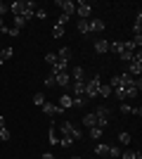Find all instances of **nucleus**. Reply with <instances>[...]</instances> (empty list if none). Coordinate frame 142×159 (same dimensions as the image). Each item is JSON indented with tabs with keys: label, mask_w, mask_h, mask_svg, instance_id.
Returning <instances> with one entry per match:
<instances>
[{
	"label": "nucleus",
	"mask_w": 142,
	"mask_h": 159,
	"mask_svg": "<svg viewBox=\"0 0 142 159\" xmlns=\"http://www.w3.org/2000/svg\"><path fill=\"white\" fill-rule=\"evenodd\" d=\"M24 5H26V2H24ZM21 17H24V19H26V21H31V19H33V17H36V10H28V7H26Z\"/></svg>",
	"instance_id": "36"
},
{
	"label": "nucleus",
	"mask_w": 142,
	"mask_h": 159,
	"mask_svg": "<svg viewBox=\"0 0 142 159\" xmlns=\"http://www.w3.org/2000/svg\"><path fill=\"white\" fill-rule=\"evenodd\" d=\"M88 135H90L93 140H102V135H104V128L95 126V128H90V131H88Z\"/></svg>",
	"instance_id": "24"
},
{
	"label": "nucleus",
	"mask_w": 142,
	"mask_h": 159,
	"mask_svg": "<svg viewBox=\"0 0 142 159\" xmlns=\"http://www.w3.org/2000/svg\"><path fill=\"white\" fill-rule=\"evenodd\" d=\"M78 33L81 36H90V26H88V19H78Z\"/></svg>",
	"instance_id": "20"
},
{
	"label": "nucleus",
	"mask_w": 142,
	"mask_h": 159,
	"mask_svg": "<svg viewBox=\"0 0 142 159\" xmlns=\"http://www.w3.org/2000/svg\"><path fill=\"white\" fill-rule=\"evenodd\" d=\"M57 7H59L62 14H67V17H74L76 14V2H71V0H59Z\"/></svg>",
	"instance_id": "6"
},
{
	"label": "nucleus",
	"mask_w": 142,
	"mask_h": 159,
	"mask_svg": "<svg viewBox=\"0 0 142 159\" xmlns=\"http://www.w3.org/2000/svg\"><path fill=\"white\" fill-rule=\"evenodd\" d=\"M10 138H12V133L7 131V128H0V140H5V143H7Z\"/></svg>",
	"instance_id": "40"
},
{
	"label": "nucleus",
	"mask_w": 142,
	"mask_h": 159,
	"mask_svg": "<svg viewBox=\"0 0 142 159\" xmlns=\"http://www.w3.org/2000/svg\"><path fill=\"white\" fill-rule=\"evenodd\" d=\"M45 102H47V100H45V95H43V93H36V95H33V105H36V107H43Z\"/></svg>",
	"instance_id": "30"
},
{
	"label": "nucleus",
	"mask_w": 142,
	"mask_h": 159,
	"mask_svg": "<svg viewBox=\"0 0 142 159\" xmlns=\"http://www.w3.org/2000/svg\"><path fill=\"white\" fill-rule=\"evenodd\" d=\"M71 159H81V157H71Z\"/></svg>",
	"instance_id": "49"
},
{
	"label": "nucleus",
	"mask_w": 142,
	"mask_h": 159,
	"mask_svg": "<svg viewBox=\"0 0 142 159\" xmlns=\"http://www.w3.org/2000/svg\"><path fill=\"white\" fill-rule=\"evenodd\" d=\"M12 57H14V48H10V45L2 48V52H0V64H5V62L12 60Z\"/></svg>",
	"instance_id": "18"
},
{
	"label": "nucleus",
	"mask_w": 142,
	"mask_h": 159,
	"mask_svg": "<svg viewBox=\"0 0 142 159\" xmlns=\"http://www.w3.org/2000/svg\"><path fill=\"white\" fill-rule=\"evenodd\" d=\"M2 26H5V21H2V17H0V29H2Z\"/></svg>",
	"instance_id": "48"
},
{
	"label": "nucleus",
	"mask_w": 142,
	"mask_h": 159,
	"mask_svg": "<svg viewBox=\"0 0 142 159\" xmlns=\"http://www.w3.org/2000/svg\"><path fill=\"white\" fill-rule=\"evenodd\" d=\"M95 154L100 159H107L109 157V145L107 143H97V145H95Z\"/></svg>",
	"instance_id": "15"
},
{
	"label": "nucleus",
	"mask_w": 142,
	"mask_h": 159,
	"mask_svg": "<svg viewBox=\"0 0 142 159\" xmlns=\"http://www.w3.org/2000/svg\"><path fill=\"white\" fill-rule=\"evenodd\" d=\"M36 17H38V19H45L47 12H45V10H36Z\"/></svg>",
	"instance_id": "45"
},
{
	"label": "nucleus",
	"mask_w": 142,
	"mask_h": 159,
	"mask_svg": "<svg viewBox=\"0 0 142 159\" xmlns=\"http://www.w3.org/2000/svg\"><path fill=\"white\" fill-rule=\"evenodd\" d=\"M76 14H78V19H90V14H93V2H88V0L76 2Z\"/></svg>",
	"instance_id": "3"
},
{
	"label": "nucleus",
	"mask_w": 142,
	"mask_h": 159,
	"mask_svg": "<svg viewBox=\"0 0 142 159\" xmlns=\"http://www.w3.org/2000/svg\"><path fill=\"white\" fill-rule=\"evenodd\" d=\"M118 109H121V114H133V105H128V102H123Z\"/></svg>",
	"instance_id": "39"
},
{
	"label": "nucleus",
	"mask_w": 142,
	"mask_h": 159,
	"mask_svg": "<svg viewBox=\"0 0 142 159\" xmlns=\"http://www.w3.org/2000/svg\"><path fill=\"white\" fill-rule=\"evenodd\" d=\"M54 62H57V52H47V55H45V64L52 66Z\"/></svg>",
	"instance_id": "38"
},
{
	"label": "nucleus",
	"mask_w": 142,
	"mask_h": 159,
	"mask_svg": "<svg viewBox=\"0 0 142 159\" xmlns=\"http://www.w3.org/2000/svg\"><path fill=\"white\" fill-rule=\"evenodd\" d=\"M71 98H81L85 95V81H71Z\"/></svg>",
	"instance_id": "7"
},
{
	"label": "nucleus",
	"mask_w": 142,
	"mask_h": 159,
	"mask_svg": "<svg viewBox=\"0 0 142 159\" xmlns=\"http://www.w3.org/2000/svg\"><path fill=\"white\" fill-rule=\"evenodd\" d=\"M140 33H142V12H137L135 24H133V36H140Z\"/></svg>",
	"instance_id": "22"
},
{
	"label": "nucleus",
	"mask_w": 142,
	"mask_h": 159,
	"mask_svg": "<svg viewBox=\"0 0 142 159\" xmlns=\"http://www.w3.org/2000/svg\"><path fill=\"white\" fill-rule=\"evenodd\" d=\"M121 159H135V152H130V150H126V152H121Z\"/></svg>",
	"instance_id": "43"
},
{
	"label": "nucleus",
	"mask_w": 142,
	"mask_h": 159,
	"mask_svg": "<svg viewBox=\"0 0 142 159\" xmlns=\"http://www.w3.org/2000/svg\"><path fill=\"white\" fill-rule=\"evenodd\" d=\"M24 10H26V5H24L21 0H14L12 5H10V12H12L14 17H21V14H24Z\"/></svg>",
	"instance_id": "13"
},
{
	"label": "nucleus",
	"mask_w": 142,
	"mask_h": 159,
	"mask_svg": "<svg viewBox=\"0 0 142 159\" xmlns=\"http://www.w3.org/2000/svg\"><path fill=\"white\" fill-rule=\"evenodd\" d=\"M43 86H45V88H52L54 86V79H52V76H47V79L43 81Z\"/></svg>",
	"instance_id": "44"
},
{
	"label": "nucleus",
	"mask_w": 142,
	"mask_h": 159,
	"mask_svg": "<svg viewBox=\"0 0 142 159\" xmlns=\"http://www.w3.org/2000/svg\"><path fill=\"white\" fill-rule=\"evenodd\" d=\"M43 112H45L50 119H54V116H57V114H62L64 109H59V105H54V102H45V105H43Z\"/></svg>",
	"instance_id": "8"
},
{
	"label": "nucleus",
	"mask_w": 142,
	"mask_h": 159,
	"mask_svg": "<svg viewBox=\"0 0 142 159\" xmlns=\"http://www.w3.org/2000/svg\"><path fill=\"white\" fill-rule=\"evenodd\" d=\"M111 95H114L118 102H126V88H116V90H111Z\"/></svg>",
	"instance_id": "26"
},
{
	"label": "nucleus",
	"mask_w": 142,
	"mask_h": 159,
	"mask_svg": "<svg viewBox=\"0 0 142 159\" xmlns=\"http://www.w3.org/2000/svg\"><path fill=\"white\" fill-rule=\"evenodd\" d=\"M109 52L121 55L123 52V40H114V43H109Z\"/></svg>",
	"instance_id": "21"
},
{
	"label": "nucleus",
	"mask_w": 142,
	"mask_h": 159,
	"mask_svg": "<svg viewBox=\"0 0 142 159\" xmlns=\"http://www.w3.org/2000/svg\"><path fill=\"white\" fill-rule=\"evenodd\" d=\"M140 90H142V81L135 79V81H133V86L126 88V100H135L137 95H140Z\"/></svg>",
	"instance_id": "5"
},
{
	"label": "nucleus",
	"mask_w": 142,
	"mask_h": 159,
	"mask_svg": "<svg viewBox=\"0 0 142 159\" xmlns=\"http://www.w3.org/2000/svg\"><path fill=\"white\" fill-rule=\"evenodd\" d=\"M88 26H90V33H102L107 29L102 19H88Z\"/></svg>",
	"instance_id": "11"
},
{
	"label": "nucleus",
	"mask_w": 142,
	"mask_h": 159,
	"mask_svg": "<svg viewBox=\"0 0 142 159\" xmlns=\"http://www.w3.org/2000/svg\"><path fill=\"white\" fill-rule=\"evenodd\" d=\"M47 143L50 145H59V133H57V121L50 124V131H47Z\"/></svg>",
	"instance_id": "9"
},
{
	"label": "nucleus",
	"mask_w": 142,
	"mask_h": 159,
	"mask_svg": "<svg viewBox=\"0 0 142 159\" xmlns=\"http://www.w3.org/2000/svg\"><path fill=\"white\" fill-rule=\"evenodd\" d=\"M83 126L85 128H95L97 126V116H95V112H90V114H85V116H83V121H81Z\"/></svg>",
	"instance_id": "17"
},
{
	"label": "nucleus",
	"mask_w": 142,
	"mask_h": 159,
	"mask_svg": "<svg viewBox=\"0 0 142 159\" xmlns=\"http://www.w3.org/2000/svg\"><path fill=\"white\" fill-rule=\"evenodd\" d=\"M71 138H74V143H76V140H83V131H81V128H71Z\"/></svg>",
	"instance_id": "35"
},
{
	"label": "nucleus",
	"mask_w": 142,
	"mask_h": 159,
	"mask_svg": "<svg viewBox=\"0 0 142 159\" xmlns=\"http://www.w3.org/2000/svg\"><path fill=\"white\" fill-rule=\"evenodd\" d=\"M118 143H121V145H130V133L128 131L118 133Z\"/></svg>",
	"instance_id": "31"
},
{
	"label": "nucleus",
	"mask_w": 142,
	"mask_h": 159,
	"mask_svg": "<svg viewBox=\"0 0 142 159\" xmlns=\"http://www.w3.org/2000/svg\"><path fill=\"white\" fill-rule=\"evenodd\" d=\"M133 55H135V52H128V50H123L118 57H121V62H133Z\"/></svg>",
	"instance_id": "37"
},
{
	"label": "nucleus",
	"mask_w": 142,
	"mask_h": 159,
	"mask_svg": "<svg viewBox=\"0 0 142 159\" xmlns=\"http://www.w3.org/2000/svg\"><path fill=\"white\" fill-rule=\"evenodd\" d=\"M71 102H74V98H71V95L62 93V98H59V109H69V107H71Z\"/></svg>",
	"instance_id": "19"
},
{
	"label": "nucleus",
	"mask_w": 142,
	"mask_h": 159,
	"mask_svg": "<svg viewBox=\"0 0 142 159\" xmlns=\"http://www.w3.org/2000/svg\"><path fill=\"white\" fill-rule=\"evenodd\" d=\"M116 157H121L118 147H116V145H109V157H107V159H116Z\"/></svg>",
	"instance_id": "34"
},
{
	"label": "nucleus",
	"mask_w": 142,
	"mask_h": 159,
	"mask_svg": "<svg viewBox=\"0 0 142 159\" xmlns=\"http://www.w3.org/2000/svg\"><path fill=\"white\" fill-rule=\"evenodd\" d=\"M0 31H2V33H7L10 38H17V36H19V29H14V26H2Z\"/></svg>",
	"instance_id": "27"
},
{
	"label": "nucleus",
	"mask_w": 142,
	"mask_h": 159,
	"mask_svg": "<svg viewBox=\"0 0 142 159\" xmlns=\"http://www.w3.org/2000/svg\"><path fill=\"white\" fill-rule=\"evenodd\" d=\"M59 145L64 147V150H67V147H71V145H74V138H71V135H62V138H59Z\"/></svg>",
	"instance_id": "29"
},
{
	"label": "nucleus",
	"mask_w": 142,
	"mask_h": 159,
	"mask_svg": "<svg viewBox=\"0 0 142 159\" xmlns=\"http://www.w3.org/2000/svg\"><path fill=\"white\" fill-rule=\"evenodd\" d=\"M69 19H71V17H67V14H59L57 24H59V26H64V24H69Z\"/></svg>",
	"instance_id": "42"
},
{
	"label": "nucleus",
	"mask_w": 142,
	"mask_h": 159,
	"mask_svg": "<svg viewBox=\"0 0 142 159\" xmlns=\"http://www.w3.org/2000/svg\"><path fill=\"white\" fill-rule=\"evenodd\" d=\"M26 24H28V21L24 19V17H14V29H19V31H21V29L26 26Z\"/></svg>",
	"instance_id": "32"
},
{
	"label": "nucleus",
	"mask_w": 142,
	"mask_h": 159,
	"mask_svg": "<svg viewBox=\"0 0 142 159\" xmlns=\"http://www.w3.org/2000/svg\"><path fill=\"white\" fill-rule=\"evenodd\" d=\"M100 76L95 74V76H90V79H85V98L88 100H95L97 98V90H100Z\"/></svg>",
	"instance_id": "1"
},
{
	"label": "nucleus",
	"mask_w": 142,
	"mask_h": 159,
	"mask_svg": "<svg viewBox=\"0 0 142 159\" xmlns=\"http://www.w3.org/2000/svg\"><path fill=\"white\" fill-rule=\"evenodd\" d=\"M7 12H10V5H5V2L0 0V17H5Z\"/></svg>",
	"instance_id": "41"
},
{
	"label": "nucleus",
	"mask_w": 142,
	"mask_h": 159,
	"mask_svg": "<svg viewBox=\"0 0 142 159\" xmlns=\"http://www.w3.org/2000/svg\"><path fill=\"white\" fill-rule=\"evenodd\" d=\"M62 36H64V26L54 24V29H52V38H62Z\"/></svg>",
	"instance_id": "33"
},
{
	"label": "nucleus",
	"mask_w": 142,
	"mask_h": 159,
	"mask_svg": "<svg viewBox=\"0 0 142 159\" xmlns=\"http://www.w3.org/2000/svg\"><path fill=\"white\" fill-rule=\"evenodd\" d=\"M57 128L62 131V135H71V128H74V124H71V121H62Z\"/></svg>",
	"instance_id": "25"
},
{
	"label": "nucleus",
	"mask_w": 142,
	"mask_h": 159,
	"mask_svg": "<svg viewBox=\"0 0 142 159\" xmlns=\"http://www.w3.org/2000/svg\"><path fill=\"white\" fill-rule=\"evenodd\" d=\"M69 76H71V81H85V69H83L81 64H78V66H71Z\"/></svg>",
	"instance_id": "10"
},
{
	"label": "nucleus",
	"mask_w": 142,
	"mask_h": 159,
	"mask_svg": "<svg viewBox=\"0 0 142 159\" xmlns=\"http://www.w3.org/2000/svg\"><path fill=\"white\" fill-rule=\"evenodd\" d=\"M62 71H69V62L67 60H57L52 64V71L50 74H62Z\"/></svg>",
	"instance_id": "16"
},
{
	"label": "nucleus",
	"mask_w": 142,
	"mask_h": 159,
	"mask_svg": "<svg viewBox=\"0 0 142 159\" xmlns=\"http://www.w3.org/2000/svg\"><path fill=\"white\" fill-rule=\"evenodd\" d=\"M93 48H95V52H97V55H104V52H109V40L100 38V40H95V43H93Z\"/></svg>",
	"instance_id": "12"
},
{
	"label": "nucleus",
	"mask_w": 142,
	"mask_h": 159,
	"mask_svg": "<svg viewBox=\"0 0 142 159\" xmlns=\"http://www.w3.org/2000/svg\"><path fill=\"white\" fill-rule=\"evenodd\" d=\"M41 159H57V157H54L52 152H43V157H41Z\"/></svg>",
	"instance_id": "46"
},
{
	"label": "nucleus",
	"mask_w": 142,
	"mask_h": 159,
	"mask_svg": "<svg viewBox=\"0 0 142 159\" xmlns=\"http://www.w3.org/2000/svg\"><path fill=\"white\" fill-rule=\"evenodd\" d=\"M54 79V86H62V88H69L71 86V76H69V71H62V74H50Z\"/></svg>",
	"instance_id": "4"
},
{
	"label": "nucleus",
	"mask_w": 142,
	"mask_h": 159,
	"mask_svg": "<svg viewBox=\"0 0 142 159\" xmlns=\"http://www.w3.org/2000/svg\"><path fill=\"white\" fill-rule=\"evenodd\" d=\"M71 57H74V50L69 45H62L59 48V52H57V60H67V62H71Z\"/></svg>",
	"instance_id": "14"
},
{
	"label": "nucleus",
	"mask_w": 142,
	"mask_h": 159,
	"mask_svg": "<svg viewBox=\"0 0 142 159\" xmlns=\"http://www.w3.org/2000/svg\"><path fill=\"white\" fill-rule=\"evenodd\" d=\"M0 128H5V116H0Z\"/></svg>",
	"instance_id": "47"
},
{
	"label": "nucleus",
	"mask_w": 142,
	"mask_h": 159,
	"mask_svg": "<svg viewBox=\"0 0 142 159\" xmlns=\"http://www.w3.org/2000/svg\"><path fill=\"white\" fill-rule=\"evenodd\" d=\"M97 95H100V98H111V86H109V83H102L100 86V90H97Z\"/></svg>",
	"instance_id": "23"
},
{
	"label": "nucleus",
	"mask_w": 142,
	"mask_h": 159,
	"mask_svg": "<svg viewBox=\"0 0 142 159\" xmlns=\"http://www.w3.org/2000/svg\"><path fill=\"white\" fill-rule=\"evenodd\" d=\"M95 116H97V126L100 128H104L109 124V116H111V109L109 107H104V105H100L97 109H95Z\"/></svg>",
	"instance_id": "2"
},
{
	"label": "nucleus",
	"mask_w": 142,
	"mask_h": 159,
	"mask_svg": "<svg viewBox=\"0 0 142 159\" xmlns=\"http://www.w3.org/2000/svg\"><path fill=\"white\" fill-rule=\"evenodd\" d=\"M90 100L85 98V95H81V98H74V102H71V107H85Z\"/></svg>",
	"instance_id": "28"
}]
</instances>
